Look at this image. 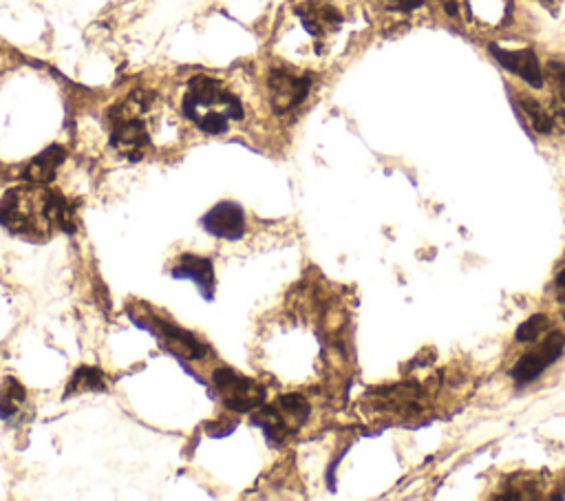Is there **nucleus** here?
<instances>
[{
  "label": "nucleus",
  "mask_w": 565,
  "mask_h": 501,
  "mask_svg": "<svg viewBox=\"0 0 565 501\" xmlns=\"http://www.w3.org/2000/svg\"><path fill=\"white\" fill-rule=\"evenodd\" d=\"M0 225L26 241H44L57 230H73V218L64 196L29 181L2 196Z\"/></svg>",
  "instance_id": "f257e3e1"
},
{
  "label": "nucleus",
  "mask_w": 565,
  "mask_h": 501,
  "mask_svg": "<svg viewBox=\"0 0 565 501\" xmlns=\"http://www.w3.org/2000/svg\"><path fill=\"white\" fill-rule=\"evenodd\" d=\"M181 110L205 135H223L232 121L243 119L241 99L210 75H194L188 82Z\"/></svg>",
  "instance_id": "f03ea898"
},
{
  "label": "nucleus",
  "mask_w": 565,
  "mask_h": 501,
  "mask_svg": "<svg viewBox=\"0 0 565 501\" xmlns=\"http://www.w3.org/2000/svg\"><path fill=\"white\" fill-rule=\"evenodd\" d=\"M150 99L152 95L137 90L110 110V143L121 157L130 161L143 159L150 150V132L141 119L150 106Z\"/></svg>",
  "instance_id": "7ed1b4c3"
},
{
  "label": "nucleus",
  "mask_w": 565,
  "mask_h": 501,
  "mask_svg": "<svg viewBox=\"0 0 565 501\" xmlns=\"http://www.w3.org/2000/svg\"><path fill=\"white\" fill-rule=\"evenodd\" d=\"M309 417V402L298 395L289 393L278 397L271 404H260L254 413V426L263 430L269 444L280 446L287 441L291 435L298 433V428L307 422Z\"/></svg>",
  "instance_id": "20e7f679"
},
{
  "label": "nucleus",
  "mask_w": 565,
  "mask_h": 501,
  "mask_svg": "<svg viewBox=\"0 0 565 501\" xmlns=\"http://www.w3.org/2000/svg\"><path fill=\"white\" fill-rule=\"evenodd\" d=\"M212 380L221 402L236 413H247L265 404V388L256 380L245 377L243 373H236L230 366L216 369Z\"/></svg>",
  "instance_id": "39448f33"
},
{
  "label": "nucleus",
  "mask_w": 565,
  "mask_h": 501,
  "mask_svg": "<svg viewBox=\"0 0 565 501\" xmlns=\"http://www.w3.org/2000/svg\"><path fill=\"white\" fill-rule=\"evenodd\" d=\"M311 88V77L307 73H300L289 66H276L269 71L267 77V93H269V106L274 113L285 115L294 108H298Z\"/></svg>",
  "instance_id": "423d86ee"
},
{
  "label": "nucleus",
  "mask_w": 565,
  "mask_h": 501,
  "mask_svg": "<svg viewBox=\"0 0 565 501\" xmlns=\"http://www.w3.org/2000/svg\"><path fill=\"white\" fill-rule=\"evenodd\" d=\"M565 335L561 331L547 333V338L532 351L523 353L519 362L512 366V380L523 386L527 382H534L552 362H556L563 353Z\"/></svg>",
  "instance_id": "0eeeda50"
},
{
  "label": "nucleus",
  "mask_w": 565,
  "mask_h": 501,
  "mask_svg": "<svg viewBox=\"0 0 565 501\" xmlns=\"http://www.w3.org/2000/svg\"><path fill=\"white\" fill-rule=\"evenodd\" d=\"M201 225L216 238L238 241L245 234V214L238 203L221 201L201 218Z\"/></svg>",
  "instance_id": "6e6552de"
},
{
  "label": "nucleus",
  "mask_w": 565,
  "mask_h": 501,
  "mask_svg": "<svg viewBox=\"0 0 565 501\" xmlns=\"http://www.w3.org/2000/svg\"><path fill=\"white\" fill-rule=\"evenodd\" d=\"M492 57L510 73H514L516 77H521L525 84H530L532 88H541L543 86V71L541 64L534 55L532 49H521V51H508L501 46H490Z\"/></svg>",
  "instance_id": "1a4fd4ad"
},
{
  "label": "nucleus",
  "mask_w": 565,
  "mask_h": 501,
  "mask_svg": "<svg viewBox=\"0 0 565 501\" xmlns=\"http://www.w3.org/2000/svg\"><path fill=\"white\" fill-rule=\"evenodd\" d=\"M150 331L163 342V347L168 351H172L174 355L179 358H185V360H196V358H203L205 349L203 344L188 331L166 322V320H152L150 322Z\"/></svg>",
  "instance_id": "9d476101"
},
{
  "label": "nucleus",
  "mask_w": 565,
  "mask_h": 501,
  "mask_svg": "<svg viewBox=\"0 0 565 501\" xmlns=\"http://www.w3.org/2000/svg\"><path fill=\"white\" fill-rule=\"evenodd\" d=\"M170 274H172L174 278H188V280H192L205 298H212V296H214L216 278H214V267H212V260H210V258L194 256V254L179 256V258L174 260Z\"/></svg>",
  "instance_id": "9b49d317"
},
{
  "label": "nucleus",
  "mask_w": 565,
  "mask_h": 501,
  "mask_svg": "<svg viewBox=\"0 0 565 501\" xmlns=\"http://www.w3.org/2000/svg\"><path fill=\"white\" fill-rule=\"evenodd\" d=\"M296 11H298L300 22L313 38H324L327 33L335 31L342 22L340 11L322 0H309V2L300 4Z\"/></svg>",
  "instance_id": "f8f14e48"
},
{
  "label": "nucleus",
  "mask_w": 565,
  "mask_h": 501,
  "mask_svg": "<svg viewBox=\"0 0 565 501\" xmlns=\"http://www.w3.org/2000/svg\"><path fill=\"white\" fill-rule=\"evenodd\" d=\"M26 404V388L15 377H4L0 382V417L4 422H24Z\"/></svg>",
  "instance_id": "ddd939ff"
},
{
  "label": "nucleus",
  "mask_w": 565,
  "mask_h": 501,
  "mask_svg": "<svg viewBox=\"0 0 565 501\" xmlns=\"http://www.w3.org/2000/svg\"><path fill=\"white\" fill-rule=\"evenodd\" d=\"M62 161H64V150L60 146H51L29 161L22 177L31 183H49L55 177V170Z\"/></svg>",
  "instance_id": "4468645a"
},
{
  "label": "nucleus",
  "mask_w": 565,
  "mask_h": 501,
  "mask_svg": "<svg viewBox=\"0 0 565 501\" xmlns=\"http://www.w3.org/2000/svg\"><path fill=\"white\" fill-rule=\"evenodd\" d=\"M516 99H519L521 110L525 113V117L530 119V124H532V128L536 132L547 135V132L554 130L558 119H556V115L552 110H547V106H543L539 99L527 97V95H516Z\"/></svg>",
  "instance_id": "2eb2a0df"
},
{
  "label": "nucleus",
  "mask_w": 565,
  "mask_h": 501,
  "mask_svg": "<svg viewBox=\"0 0 565 501\" xmlns=\"http://www.w3.org/2000/svg\"><path fill=\"white\" fill-rule=\"evenodd\" d=\"M104 388H106V380L97 366H79L68 380L64 397H71L75 393H86V391H104Z\"/></svg>",
  "instance_id": "dca6fc26"
},
{
  "label": "nucleus",
  "mask_w": 565,
  "mask_h": 501,
  "mask_svg": "<svg viewBox=\"0 0 565 501\" xmlns=\"http://www.w3.org/2000/svg\"><path fill=\"white\" fill-rule=\"evenodd\" d=\"M547 327H550L547 316H545V313H534V316H530L525 322L519 324V329H516V340H519V342H534V340H539V338L545 333Z\"/></svg>",
  "instance_id": "f3484780"
},
{
  "label": "nucleus",
  "mask_w": 565,
  "mask_h": 501,
  "mask_svg": "<svg viewBox=\"0 0 565 501\" xmlns=\"http://www.w3.org/2000/svg\"><path fill=\"white\" fill-rule=\"evenodd\" d=\"M547 73H550V79H552L558 97L565 102V66L558 64V62H552L547 66Z\"/></svg>",
  "instance_id": "a211bd4d"
},
{
  "label": "nucleus",
  "mask_w": 565,
  "mask_h": 501,
  "mask_svg": "<svg viewBox=\"0 0 565 501\" xmlns=\"http://www.w3.org/2000/svg\"><path fill=\"white\" fill-rule=\"evenodd\" d=\"M424 0H388V4L393 9H399V11H411L415 7H419Z\"/></svg>",
  "instance_id": "6ab92c4d"
},
{
  "label": "nucleus",
  "mask_w": 565,
  "mask_h": 501,
  "mask_svg": "<svg viewBox=\"0 0 565 501\" xmlns=\"http://www.w3.org/2000/svg\"><path fill=\"white\" fill-rule=\"evenodd\" d=\"M556 294H558V300H561L563 311H565V269L556 276Z\"/></svg>",
  "instance_id": "aec40b11"
},
{
  "label": "nucleus",
  "mask_w": 565,
  "mask_h": 501,
  "mask_svg": "<svg viewBox=\"0 0 565 501\" xmlns=\"http://www.w3.org/2000/svg\"><path fill=\"white\" fill-rule=\"evenodd\" d=\"M539 2H543L545 7H552V9L558 4V0H539Z\"/></svg>",
  "instance_id": "412c9836"
}]
</instances>
